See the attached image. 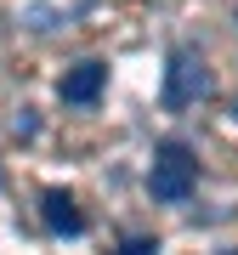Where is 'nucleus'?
Masks as SVG:
<instances>
[{
    "label": "nucleus",
    "mask_w": 238,
    "mask_h": 255,
    "mask_svg": "<svg viewBox=\"0 0 238 255\" xmlns=\"http://www.w3.org/2000/svg\"><path fill=\"white\" fill-rule=\"evenodd\" d=\"M40 216H46V227L63 233V238H80L85 233L80 204H74V193H63V187H46V193H40Z\"/></svg>",
    "instance_id": "obj_4"
},
{
    "label": "nucleus",
    "mask_w": 238,
    "mask_h": 255,
    "mask_svg": "<svg viewBox=\"0 0 238 255\" xmlns=\"http://www.w3.org/2000/svg\"><path fill=\"white\" fill-rule=\"evenodd\" d=\"M102 85H108V68L102 63H74L63 80H57V97H63L68 108H91L102 97Z\"/></svg>",
    "instance_id": "obj_3"
},
{
    "label": "nucleus",
    "mask_w": 238,
    "mask_h": 255,
    "mask_svg": "<svg viewBox=\"0 0 238 255\" xmlns=\"http://www.w3.org/2000/svg\"><path fill=\"white\" fill-rule=\"evenodd\" d=\"M204 97H210V68H204V57L193 46H170L159 102H165L170 114H182V108H193V102H204Z\"/></svg>",
    "instance_id": "obj_2"
},
{
    "label": "nucleus",
    "mask_w": 238,
    "mask_h": 255,
    "mask_svg": "<svg viewBox=\"0 0 238 255\" xmlns=\"http://www.w3.org/2000/svg\"><path fill=\"white\" fill-rule=\"evenodd\" d=\"M233 119H238V102H233Z\"/></svg>",
    "instance_id": "obj_6"
},
{
    "label": "nucleus",
    "mask_w": 238,
    "mask_h": 255,
    "mask_svg": "<svg viewBox=\"0 0 238 255\" xmlns=\"http://www.w3.org/2000/svg\"><path fill=\"white\" fill-rule=\"evenodd\" d=\"M193 187H199V159L182 136H165L153 147V164H147V193L159 204H187Z\"/></svg>",
    "instance_id": "obj_1"
},
{
    "label": "nucleus",
    "mask_w": 238,
    "mask_h": 255,
    "mask_svg": "<svg viewBox=\"0 0 238 255\" xmlns=\"http://www.w3.org/2000/svg\"><path fill=\"white\" fill-rule=\"evenodd\" d=\"M119 255H159V238H125Z\"/></svg>",
    "instance_id": "obj_5"
}]
</instances>
